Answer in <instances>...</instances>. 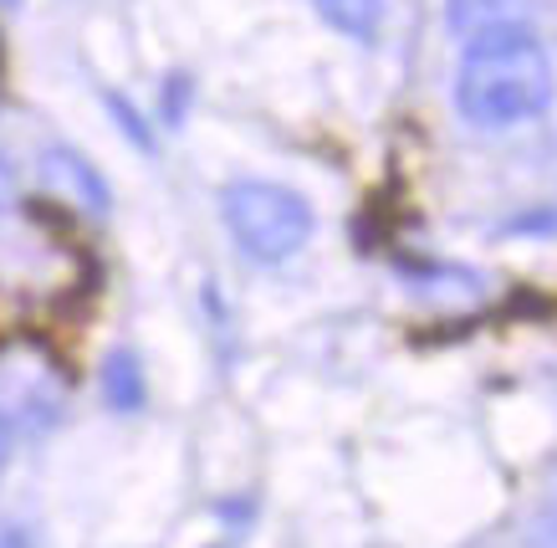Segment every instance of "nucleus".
Here are the masks:
<instances>
[{"label": "nucleus", "instance_id": "1", "mask_svg": "<svg viewBox=\"0 0 557 548\" xmlns=\"http://www.w3.org/2000/svg\"><path fill=\"white\" fill-rule=\"evenodd\" d=\"M557 72L532 26L466 41L456 68V113L481 134H507L553 108Z\"/></svg>", "mask_w": 557, "mask_h": 548}, {"label": "nucleus", "instance_id": "2", "mask_svg": "<svg viewBox=\"0 0 557 548\" xmlns=\"http://www.w3.org/2000/svg\"><path fill=\"white\" fill-rule=\"evenodd\" d=\"M220 221L256 267L292 261L318 231L307 195H297L292 185H276V180H231L220 190Z\"/></svg>", "mask_w": 557, "mask_h": 548}, {"label": "nucleus", "instance_id": "3", "mask_svg": "<svg viewBox=\"0 0 557 548\" xmlns=\"http://www.w3.org/2000/svg\"><path fill=\"white\" fill-rule=\"evenodd\" d=\"M41 180L57 190H67L72 200L83 210H92V216H108V210H113L108 180L92 170V159H83L77 149H67V144H47V149H41Z\"/></svg>", "mask_w": 557, "mask_h": 548}, {"label": "nucleus", "instance_id": "4", "mask_svg": "<svg viewBox=\"0 0 557 548\" xmlns=\"http://www.w3.org/2000/svg\"><path fill=\"white\" fill-rule=\"evenodd\" d=\"M537 11V0H445V21L460 41L496 32H527V21Z\"/></svg>", "mask_w": 557, "mask_h": 548}, {"label": "nucleus", "instance_id": "5", "mask_svg": "<svg viewBox=\"0 0 557 548\" xmlns=\"http://www.w3.org/2000/svg\"><path fill=\"white\" fill-rule=\"evenodd\" d=\"M98 390H102V405L113 415H138L149 405V385H144V364H138L134 349H113L102 360V375H98Z\"/></svg>", "mask_w": 557, "mask_h": 548}, {"label": "nucleus", "instance_id": "6", "mask_svg": "<svg viewBox=\"0 0 557 548\" xmlns=\"http://www.w3.org/2000/svg\"><path fill=\"white\" fill-rule=\"evenodd\" d=\"M312 11L358 47H373L384 32V0H312Z\"/></svg>", "mask_w": 557, "mask_h": 548}, {"label": "nucleus", "instance_id": "7", "mask_svg": "<svg viewBox=\"0 0 557 548\" xmlns=\"http://www.w3.org/2000/svg\"><path fill=\"white\" fill-rule=\"evenodd\" d=\"M102 108L113 113V123H119V134L134 144V149H144V155H159V138H153V129H149V119L138 113L128 98H123L119 87H102Z\"/></svg>", "mask_w": 557, "mask_h": 548}, {"label": "nucleus", "instance_id": "8", "mask_svg": "<svg viewBox=\"0 0 557 548\" xmlns=\"http://www.w3.org/2000/svg\"><path fill=\"white\" fill-rule=\"evenodd\" d=\"M189 103H195V83H189V72H170L164 77V93H159V119H164V129H185L189 119Z\"/></svg>", "mask_w": 557, "mask_h": 548}, {"label": "nucleus", "instance_id": "9", "mask_svg": "<svg viewBox=\"0 0 557 548\" xmlns=\"http://www.w3.org/2000/svg\"><path fill=\"white\" fill-rule=\"evenodd\" d=\"M532 548H557V487L547 492L537 523H532Z\"/></svg>", "mask_w": 557, "mask_h": 548}, {"label": "nucleus", "instance_id": "10", "mask_svg": "<svg viewBox=\"0 0 557 548\" xmlns=\"http://www.w3.org/2000/svg\"><path fill=\"white\" fill-rule=\"evenodd\" d=\"M507 231H511V236H517V231H557V210H537V216H522V221H511Z\"/></svg>", "mask_w": 557, "mask_h": 548}, {"label": "nucleus", "instance_id": "11", "mask_svg": "<svg viewBox=\"0 0 557 548\" xmlns=\"http://www.w3.org/2000/svg\"><path fill=\"white\" fill-rule=\"evenodd\" d=\"M16 206V174H11V159L0 155V216Z\"/></svg>", "mask_w": 557, "mask_h": 548}, {"label": "nucleus", "instance_id": "12", "mask_svg": "<svg viewBox=\"0 0 557 548\" xmlns=\"http://www.w3.org/2000/svg\"><path fill=\"white\" fill-rule=\"evenodd\" d=\"M0 548H36V538L21 523H0Z\"/></svg>", "mask_w": 557, "mask_h": 548}, {"label": "nucleus", "instance_id": "13", "mask_svg": "<svg viewBox=\"0 0 557 548\" xmlns=\"http://www.w3.org/2000/svg\"><path fill=\"white\" fill-rule=\"evenodd\" d=\"M5 5H16V0H5Z\"/></svg>", "mask_w": 557, "mask_h": 548}]
</instances>
